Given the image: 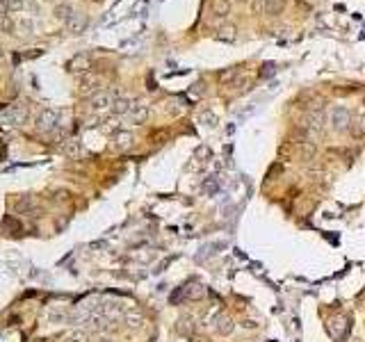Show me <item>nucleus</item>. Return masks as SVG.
I'll return each mask as SVG.
<instances>
[{
    "label": "nucleus",
    "mask_w": 365,
    "mask_h": 342,
    "mask_svg": "<svg viewBox=\"0 0 365 342\" xmlns=\"http://www.w3.org/2000/svg\"><path fill=\"white\" fill-rule=\"evenodd\" d=\"M27 121V105H9L0 112V123L5 125H23Z\"/></svg>",
    "instance_id": "nucleus-1"
},
{
    "label": "nucleus",
    "mask_w": 365,
    "mask_h": 342,
    "mask_svg": "<svg viewBox=\"0 0 365 342\" xmlns=\"http://www.w3.org/2000/svg\"><path fill=\"white\" fill-rule=\"evenodd\" d=\"M349 123H352V114H349V110L347 107H333L331 114H329V125H331L336 132H345L347 128H349Z\"/></svg>",
    "instance_id": "nucleus-2"
},
{
    "label": "nucleus",
    "mask_w": 365,
    "mask_h": 342,
    "mask_svg": "<svg viewBox=\"0 0 365 342\" xmlns=\"http://www.w3.org/2000/svg\"><path fill=\"white\" fill-rule=\"evenodd\" d=\"M57 121H60V114L55 112V110H41L39 119H37V130L39 132L57 130Z\"/></svg>",
    "instance_id": "nucleus-3"
},
{
    "label": "nucleus",
    "mask_w": 365,
    "mask_h": 342,
    "mask_svg": "<svg viewBox=\"0 0 365 342\" xmlns=\"http://www.w3.org/2000/svg\"><path fill=\"white\" fill-rule=\"evenodd\" d=\"M114 100H117V96H114L112 92H96V94H92V98H89V107H92L94 112H100V110L112 107Z\"/></svg>",
    "instance_id": "nucleus-4"
},
{
    "label": "nucleus",
    "mask_w": 365,
    "mask_h": 342,
    "mask_svg": "<svg viewBox=\"0 0 365 342\" xmlns=\"http://www.w3.org/2000/svg\"><path fill=\"white\" fill-rule=\"evenodd\" d=\"M67 69H69V73H75V75H80V73H87L89 69H92V57H89L87 53L73 55V59H69Z\"/></svg>",
    "instance_id": "nucleus-5"
},
{
    "label": "nucleus",
    "mask_w": 365,
    "mask_h": 342,
    "mask_svg": "<svg viewBox=\"0 0 365 342\" xmlns=\"http://www.w3.org/2000/svg\"><path fill=\"white\" fill-rule=\"evenodd\" d=\"M304 128L308 130V135H322V130H324V117H322V110L308 114Z\"/></svg>",
    "instance_id": "nucleus-6"
},
{
    "label": "nucleus",
    "mask_w": 365,
    "mask_h": 342,
    "mask_svg": "<svg viewBox=\"0 0 365 342\" xmlns=\"http://www.w3.org/2000/svg\"><path fill=\"white\" fill-rule=\"evenodd\" d=\"M213 324H215V331H217L219 336H228L233 331V319H231V315H226V313H217Z\"/></svg>",
    "instance_id": "nucleus-7"
},
{
    "label": "nucleus",
    "mask_w": 365,
    "mask_h": 342,
    "mask_svg": "<svg viewBox=\"0 0 365 342\" xmlns=\"http://www.w3.org/2000/svg\"><path fill=\"white\" fill-rule=\"evenodd\" d=\"M128 117H130V121H133V123H144L146 117H148V107H146L142 100H137V103H133V107H130Z\"/></svg>",
    "instance_id": "nucleus-8"
},
{
    "label": "nucleus",
    "mask_w": 365,
    "mask_h": 342,
    "mask_svg": "<svg viewBox=\"0 0 365 342\" xmlns=\"http://www.w3.org/2000/svg\"><path fill=\"white\" fill-rule=\"evenodd\" d=\"M114 146L119 148V151H126V148H130L133 146V142H135V137H133V132H128V130H119L117 135H114Z\"/></svg>",
    "instance_id": "nucleus-9"
},
{
    "label": "nucleus",
    "mask_w": 365,
    "mask_h": 342,
    "mask_svg": "<svg viewBox=\"0 0 365 342\" xmlns=\"http://www.w3.org/2000/svg\"><path fill=\"white\" fill-rule=\"evenodd\" d=\"M123 322H126L128 329H142L144 326V315L137 313V310H128L126 315H123Z\"/></svg>",
    "instance_id": "nucleus-10"
},
{
    "label": "nucleus",
    "mask_w": 365,
    "mask_h": 342,
    "mask_svg": "<svg viewBox=\"0 0 365 342\" xmlns=\"http://www.w3.org/2000/svg\"><path fill=\"white\" fill-rule=\"evenodd\" d=\"M217 39L219 41H228V44H231V41H235V39H238V27L231 25V23L221 25L217 30Z\"/></svg>",
    "instance_id": "nucleus-11"
},
{
    "label": "nucleus",
    "mask_w": 365,
    "mask_h": 342,
    "mask_svg": "<svg viewBox=\"0 0 365 342\" xmlns=\"http://www.w3.org/2000/svg\"><path fill=\"white\" fill-rule=\"evenodd\" d=\"M213 14L217 19H226L231 14V0H213Z\"/></svg>",
    "instance_id": "nucleus-12"
},
{
    "label": "nucleus",
    "mask_w": 365,
    "mask_h": 342,
    "mask_svg": "<svg viewBox=\"0 0 365 342\" xmlns=\"http://www.w3.org/2000/svg\"><path fill=\"white\" fill-rule=\"evenodd\" d=\"M240 75V66H228V69H224V71L219 73V82L221 85H231V82H235Z\"/></svg>",
    "instance_id": "nucleus-13"
},
{
    "label": "nucleus",
    "mask_w": 365,
    "mask_h": 342,
    "mask_svg": "<svg viewBox=\"0 0 365 342\" xmlns=\"http://www.w3.org/2000/svg\"><path fill=\"white\" fill-rule=\"evenodd\" d=\"M286 9V0H265V14L267 16H279Z\"/></svg>",
    "instance_id": "nucleus-14"
},
{
    "label": "nucleus",
    "mask_w": 365,
    "mask_h": 342,
    "mask_svg": "<svg viewBox=\"0 0 365 342\" xmlns=\"http://www.w3.org/2000/svg\"><path fill=\"white\" fill-rule=\"evenodd\" d=\"M130 107H133V100H130V98H117V100H114V105H112V112L121 117V114L130 112Z\"/></svg>",
    "instance_id": "nucleus-15"
},
{
    "label": "nucleus",
    "mask_w": 365,
    "mask_h": 342,
    "mask_svg": "<svg viewBox=\"0 0 365 342\" xmlns=\"http://www.w3.org/2000/svg\"><path fill=\"white\" fill-rule=\"evenodd\" d=\"M85 25H87V19L82 16V14H75L73 12V16L69 19V27H71L73 32H82L85 30Z\"/></svg>",
    "instance_id": "nucleus-16"
},
{
    "label": "nucleus",
    "mask_w": 365,
    "mask_h": 342,
    "mask_svg": "<svg viewBox=\"0 0 365 342\" xmlns=\"http://www.w3.org/2000/svg\"><path fill=\"white\" fill-rule=\"evenodd\" d=\"M62 342H89V333L82 329H75V331H71V333H67Z\"/></svg>",
    "instance_id": "nucleus-17"
},
{
    "label": "nucleus",
    "mask_w": 365,
    "mask_h": 342,
    "mask_svg": "<svg viewBox=\"0 0 365 342\" xmlns=\"http://www.w3.org/2000/svg\"><path fill=\"white\" fill-rule=\"evenodd\" d=\"M185 296L187 299H192V301L203 299V296H206V288H201V285H190V288L185 290Z\"/></svg>",
    "instance_id": "nucleus-18"
},
{
    "label": "nucleus",
    "mask_w": 365,
    "mask_h": 342,
    "mask_svg": "<svg viewBox=\"0 0 365 342\" xmlns=\"http://www.w3.org/2000/svg\"><path fill=\"white\" fill-rule=\"evenodd\" d=\"M64 153H67V155H78V153H80V144L75 142V139L67 142V144H64Z\"/></svg>",
    "instance_id": "nucleus-19"
},
{
    "label": "nucleus",
    "mask_w": 365,
    "mask_h": 342,
    "mask_svg": "<svg viewBox=\"0 0 365 342\" xmlns=\"http://www.w3.org/2000/svg\"><path fill=\"white\" fill-rule=\"evenodd\" d=\"M201 121H203L206 125H210V128H213V125H217V117H215L210 110H206V112L201 114Z\"/></svg>",
    "instance_id": "nucleus-20"
},
{
    "label": "nucleus",
    "mask_w": 365,
    "mask_h": 342,
    "mask_svg": "<svg viewBox=\"0 0 365 342\" xmlns=\"http://www.w3.org/2000/svg\"><path fill=\"white\" fill-rule=\"evenodd\" d=\"M57 16H60V19H64V21H69L73 16V9L69 5H60V7H57Z\"/></svg>",
    "instance_id": "nucleus-21"
},
{
    "label": "nucleus",
    "mask_w": 365,
    "mask_h": 342,
    "mask_svg": "<svg viewBox=\"0 0 365 342\" xmlns=\"http://www.w3.org/2000/svg\"><path fill=\"white\" fill-rule=\"evenodd\" d=\"M260 75H263V78H269V75H274V64H272V62L263 64V71H260Z\"/></svg>",
    "instance_id": "nucleus-22"
},
{
    "label": "nucleus",
    "mask_w": 365,
    "mask_h": 342,
    "mask_svg": "<svg viewBox=\"0 0 365 342\" xmlns=\"http://www.w3.org/2000/svg\"><path fill=\"white\" fill-rule=\"evenodd\" d=\"M251 7H253V12L256 14L265 12V2H263V0H251Z\"/></svg>",
    "instance_id": "nucleus-23"
},
{
    "label": "nucleus",
    "mask_w": 365,
    "mask_h": 342,
    "mask_svg": "<svg viewBox=\"0 0 365 342\" xmlns=\"http://www.w3.org/2000/svg\"><path fill=\"white\" fill-rule=\"evenodd\" d=\"M7 2V9H21L23 7V0H5Z\"/></svg>",
    "instance_id": "nucleus-24"
},
{
    "label": "nucleus",
    "mask_w": 365,
    "mask_h": 342,
    "mask_svg": "<svg viewBox=\"0 0 365 342\" xmlns=\"http://www.w3.org/2000/svg\"><path fill=\"white\" fill-rule=\"evenodd\" d=\"M242 326H244L246 331H256V329H258V324L253 322V319H246V322H242Z\"/></svg>",
    "instance_id": "nucleus-25"
},
{
    "label": "nucleus",
    "mask_w": 365,
    "mask_h": 342,
    "mask_svg": "<svg viewBox=\"0 0 365 342\" xmlns=\"http://www.w3.org/2000/svg\"><path fill=\"white\" fill-rule=\"evenodd\" d=\"M361 130L365 132V114H363V117H361Z\"/></svg>",
    "instance_id": "nucleus-26"
},
{
    "label": "nucleus",
    "mask_w": 365,
    "mask_h": 342,
    "mask_svg": "<svg viewBox=\"0 0 365 342\" xmlns=\"http://www.w3.org/2000/svg\"><path fill=\"white\" fill-rule=\"evenodd\" d=\"M2 57H5V53H2V50H0V62H2Z\"/></svg>",
    "instance_id": "nucleus-27"
},
{
    "label": "nucleus",
    "mask_w": 365,
    "mask_h": 342,
    "mask_svg": "<svg viewBox=\"0 0 365 342\" xmlns=\"http://www.w3.org/2000/svg\"><path fill=\"white\" fill-rule=\"evenodd\" d=\"M238 2H251V0H238Z\"/></svg>",
    "instance_id": "nucleus-28"
}]
</instances>
